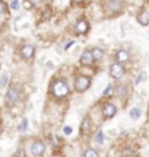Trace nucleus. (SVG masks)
<instances>
[{
    "label": "nucleus",
    "instance_id": "1",
    "mask_svg": "<svg viewBox=\"0 0 149 157\" xmlns=\"http://www.w3.org/2000/svg\"><path fill=\"white\" fill-rule=\"evenodd\" d=\"M53 93H54V96H57V98H64V96H67V93H69V86L66 84L64 80H56L53 83Z\"/></svg>",
    "mask_w": 149,
    "mask_h": 157
},
{
    "label": "nucleus",
    "instance_id": "2",
    "mask_svg": "<svg viewBox=\"0 0 149 157\" xmlns=\"http://www.w3.org/2000/svg\"><path fill=\"white\" fill-rule=\"evenodd\" d=\"M89 86H91V80L89 77H85V76H80L74 80V89L78 90V92H85L86 89H89Z\"/></svg>",
    "mask_w": 149,
    "mask_h": 157
},
{
    "label": "nucleus",
    "instance_id": "3",
    "mask_svg": "<svg viewBox=\"0 0 149 157\" xmlns=\"http://www.w3.org/2000/svg\"><path fill=\"white\" fill-rule=\"evenodd\" d=\"M19 98H21V92L16 87H10V89L6 92V101L9 102V103H16L19 101Z\"/></svg>",
    "mask_w": 149,
    "mask_h": 157
},
{
    "label": "nucleus",
    "instance_id": "4",
    "mask_svg": "<svg viewBox=\"0 0 149 157\" xmlns=\"http://www.w3.org/2000/svg\"><path fill=\"white\" fill-rule=\"evenodd\" d=\"M110 74L113 78H121L123 74H124V68L121 66L120 63H114L111 67H110Z\"/></svg>",
    "mask_w": 149,
    "mask_h": 157
},
{
    "label": "nucleus",
    "instance_id": "5",
    "mask_svg": "<svg viewBox=\"0 0 149 157\" xmlns=\"http://www.w3.org/2000/svg\"><path fill=\"white\" fill-rule=\"evenodd\" d=\"M46 151V146H44V143H41V141H35L34 144L31 146V153L34 154V156H42Z\"/></svg>",
    "mask_w": 149,
    "mask_h": 157
},
{
    "label": "nucleus",
    "instance_id": "6",
    "mask_svg": "<svg viewBox=\"0 0 149 157\" xmlns=\"http://www.w3.org/2000/svg\"><path fill=\"white\" fill-rule=\"evenodd\" d=\"M117 113V108L114 105H111V103H107V105H104L103 108V115L104 118H113Z\"/></svg>",
    "mask_w": 149,
    "mask_h": 157
},
{
    "label": "nucleus",
    "instance_id": "7",
    "mask_svg": "<svg viewBox=\"0 0 149 157\" xmlns=\"http://www.w3.org/2000/svg\"><path fill=\"white\" fill-rule=\"evenodd\" d=\"M94 61H95V58H94L91 51H83V52H82V56H80V63H82L83 66H91Z\"/></svg>",
    "mask_w": 149,
    "mask_h": 157
},
{
    "label": "nucleus",
    "instance_id": "8",
    "mask_svg": "<svg viewBox=\"0 0 149 157\" xmlns=\"http://www.w3.org/2000/svg\"><path fill=\"white\" fill-rule=\"evenodd\" d=\"M76 32H78V34H86V32H88V29H89V23L86 22L85 19H80L79 22L76 23Z\"/></svg>",
    "mask_w": 149,
    "mask_h": 157
},
{
    "label": "nucleus",
    "instance_id": "9",
    "mask_svg": "<svg viewBox=\"0 0 149 157\" xmlns=\"http://www.w3.org/2000/svg\"><path fill=\"white\" fill-rule=\"evenodd\" d=\"M34 52H35V50L32 45H23L22 50H21V54H22L23 58H32Z\"/></svg>",
    "mask_w": 149,
    "mask_h": 157
},
{
    "label": "nucleus",
    "instance_id": "10",
    "mask_svg": "<svg viewBox=\"0 0 149 157\" xmlns=\"http://www.w3.org/2000/svg\"><path fill=\"white\" fill-rule=\"evenodd\" d=\"M138 22L140 23V25H143V26L149 25V12L148 10H142L140 13H139L138 15Z\"/></svg>",
    "mask_w": 149,
    "mask_h": 157
},
{
    "label": "nucleus",
    "instance_id": "11",
    "mask_svg": "<svg viewBox=\"0 0 149 157\" xmlns=\"http://www.w3.org/2000/svg\"><path fill=\"white\" fill-rule=\"evenodd\" d=\"M115 60L120 63H127L129 61V52H127L126 50H120L117 51V54H115Z\"/></svg>",
    "mask_w": 149,
    "mask_h": 157
},
{
    "label": "nucleus",
    "instance_id": "12",
    "mask_svg": "<svg viewBox=\"0 0 149 157\" xmlns=\"http://www.w3.org/2000/svg\"><path fill=\"white\" fill-rule=\"evenodd\" d=\"M80 131L83 132V134H89V131H91V121H89V118H85L82 124H80Z\"/></svg>",
    "mask_w": 149,
    "mask_h": 157
},
{
    "label": "nucleus",
    "instance_id": "13",
    "mask_svg": "<svg viewBox=\"0 0 149 157\" xmlns=\"http://www.w3.org/2000/svg\"><path fill=\"white\" fill-rule=\"evenodd\" d=\"M92 56L95 60H101L103 58V50H99V48H92Z\"/></svg>",
    "mask_w": 149,
    "mask_h": 157
},
{
    "label": "nucleus",
    "instance_id": "14",
    "mask_svg": "<svg viewBox=\"0 0 149 157\" xmlns=\"http://www.w3.org/2000/svg\"><path fill=\"white\" fill-rule=\"evenodd\" d=\"M83 157H98V153H97V150H94V148H88V150H85V153H83Z\"/></svg>",
    "mask_w": 149,
    "mask_h": 157
},
{
    "label": "nucleus",
    "instance_id": "15",
    "mask_svg": "<svg viewBox=\"0 0 149 157\" xmlns=\"http://www.w3.org/2000/svg\"><path fill=\"white\" fill-rule=\"evenodd\" d=\"M130 117H132L133 119H138V118L140 117V109H139V108H133L132 111H130Z\"/></svg>",
    "mask_w": 149,
    "mask_h": 157
},
{
    "label": "nucleus",
    "instance_id": "16",
    "mask_svg": "<svg viewBox=\"0 0 149 157\" xmlns=\"http://www.w3.org/2000/svg\"><path fill=\"white\" fill-rule=\"evenodd\" d=\"M26 128H28V121H26V119H22V122L19 124V131H21V132H25V131H26Z\"/></svg>",
    "mask_w": 149,
    "mask_h": 157
},
{
    "label": "nucleus",
    "instance_id": "17",
    "mask_svg": "<svg viewBox=\"0 0 149 157\" xmlns=\"http://www.w3.org/2000/svg\"><path fill=\"white\" fill-rule=\"evenodd\" d=\"M6 12H7V6L3 0H0V15H6Z\"/></svg>",
    "mask_w": 149,
    "mask_h": 157
},
{
    "label": "nucleus",
    "instance_id": "18",
    "mask_svg": "<svg viewBox=\"0 0 149 157\" xmlns=\"http://www.w3.org/2000/svg\"><path fill=\"white\" fill-rule=\"evenodd\" d=\"M6 82H7V76H6V74H3V76H2V78H0V87H5Z\"/></svg>",
    "mask_w": 149,
    "mask_h": 157
},
{
    "label": "nucleus",
    "instance_id": "19",
    "mask_svg": "<svg viewBox=\"0 0 149 157\" xmlns=\"http://www.w3.org/2000/svg\"><path fill=\"white\" fill-rule=\"evenodd\" d=\"M10 7H12V9H19V2H18V0H12V2H10Z\"/></svg>",
    "mask_w": 149,
    "mask_h": 157
},
{
    "label": "nucleus",
    "instance_id": "20",
    "mask_svg": "<svg viewBox=\"0 0 149 157\" xmlns=\"http://www.w3.org/2000/svg\"><path fill=\"white\" fill-rule=\"evenodd\" d=\"M63 131H64V134H66V135L72 134V127H64V128H63Z\"/></svg>",
    "mask_w": 149,
    "mask_h": 157
},
{
    "label": "nucleus",
    "instance_id": "21",
    "mask_svg": "<svg viewBox=\"0 0 149 157\" xmlns=\"http://www.w3.org/2000/svg\"><path fill=\"white\" fill-rule=\"evenodd\" d=\"M103 138H104V137H103V132L99 131V132L97 134V141H98V143H103Z\"/></svg>",
    "mask_w": 149,
    "mask_h": 157
},
{
    "label": "nucleus",
    "instance_id": "22",
    "mask_svg": "<svg viewBox=\"0 0 149 157\" xmlns=\"http://www.w3.org/2000/svg\"><path fill=\"white\" fill-rule=\"evenodd\" d=\"M23 6H25V9H31V6H32V5H31V0H26Z\"/></svg>",
    "mask_w": 149,
    "mask_h": 157
},
{
    "label": "nucleus",
    "instance_id": "23",
    "mask_svg": "<svg viewBox=\"0 0 149 157\" xmlns=\"http://www.w3.org/2000/svg\"><path fill=\"white\" fill-rule=\"evenodd\" d=\"M110 90H111V84H108V86H107V89L104 90V96H105V95H108V93H110Z\"/></svg>",
    "mask_w": 149,
    "mask_h": 157
},
{
    "label": "nucleus",
    "instance_id": "24",
    "mask_svg": "<svg viewBox=\"0 0 149 157\" xmlns=\"http://www.w3.org/2000/svg\"><path fill=\"white\" fill-rule=\"evenodd\" d=\"M72 45H73V41H72V42H69V44L66 45V47H64V48H66V50H69V47H72Z\"/></svg>",
    "mask_w": 149,
    "mask_h": 157
},
{
    "label": "nucleus",
    "instance_id": "25",
    "mask_svg": "<svg viewBox=\"0 0 149 157\" xmlns=\"http://www.w3.org/2000/svg\"><path fill=\"white\" fill-rule=\"evenodd\" d=\"M73 3H80V2H83V0H72Z\"/></svg>",
    "mask_w": 149,
    "mask_h": 157
},
{
    "label": "nucleus",
    "instance_id": "26",
    "mask_svg": "<svg viewBox=\"0 0 149 157\" xmlns=\"http://www.w3.org/2000/svg\"><path fill=\"white\" fill-rule=\"evenodd\" d=\"M31 2H34V3H38V2H40V0H31Z\"/></svg>",
    "mask_w": 149,
    "mask_h": 157
}]
</instances>
